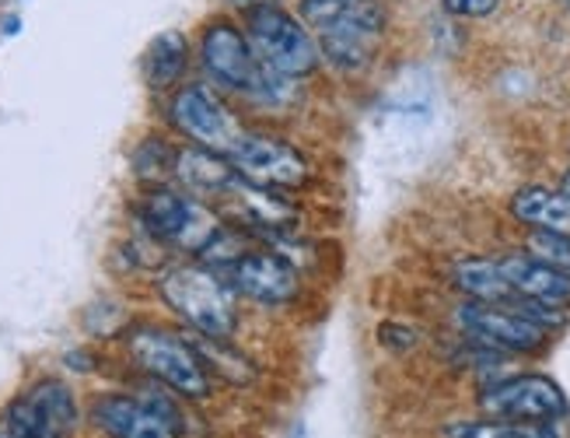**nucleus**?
Returning a JSON list of instances; mask_svg holds the SVG:
<instances>
[{
  "label": "nucleus",
  "instance_id": "obj_5",
  "mask_svg": "<svg viewBox=\"0 0 570 438\" xmlns=\"http://www.w3.org/2000/svg\"><path fill=\"white\" fill-rule=\"evenodd\" d=\"M130 358L140 369L168 386L171 393L183 400H210L214 393V372L207 369V361L200 351L193 348V340L161 330V327H137L127 337Z\"/></svg>",
  "mask_w": 570,
  "mask_h": 438
},
{
  "label": "nucleus",
  "instance_id": "obj_8",
  "mask_svg": "<svg viewBox=\"0 0 570 438\" xmlns=\"http://www.w3.org/2000/svg\"><path fill=\"white\" fill-rule=\"evenodd\" d=\"M91 421L109 438H179L183 418L165 393H106L91 403Z\"/></svg>",
  "mask_w": 570,
  "mask_h": 438
},
{
  "label": "nucleus",
  "instance_id": "obj_18",
  "mask_svg": "<svg viewBox=\"0 0 570 438\" xmlns=\"http://www.w3.org/2000/svg\"><path fill=\"white\" fill-rule=\"evenodd\" d=\"M452 278H455V288L462 291L469 302L508 305V309L518 302V295L511 291L508 278L501 274V263L498 260H483V256L462 260V263H455Z\"/></svg>",
  "mask_w": 570,
  "mask_h": 438
},
{
  "label": "nucleus",
  "instance_id": "obj_12",
  "mask_svg": "<svg viewBox=\"0 0 570 438\" xmlns=\"http://www.w3.org/2000/svg\"><path fill=\"white\" fill-rule=\"evenodd\" d=\"M480 410L504 421H560L567 413V397L550 376H511L483 389Z\"/></svg>",
  "mask_w": 570,
  "mask_h": 438
},
{
  "label": "nucleus",
  "instance_id": "obj_16",
  "mask_svg": "<svg viewBox=\"0 0 570 438\" xmlns=\"http://www.w3.org/2000/svg\"><path fill=\"white\" fill-rule=\"evenodd\" d=\"M238 173L225 155L204 148H179L176 152V179L200 201H217Z\"/></svg>",
  "mask_w": 570,
  "mask_h": 438
},
{
  "label": "nucleus",
  "instance_id": "obj_26",
  "mask_svg": "<svg viewBox=\"0 0 570 438\" xmlns=\"http://www.w3.org/2000/svg\"><path fill=\"white\" fill-rule=\"evenodd\" d=\"M0 438H8V435H4V431H0Z\"/></svg>",
  "mask_w": 570,
  "mask_h": 438
},
{
  "label": "nucleus",
  "instance_id": "obj_10",
  "mask_svg": "<svg viewBox=\"0 0 570 438\" xmlns=\"http://www.w3.org/2000/svg\"><path fill=\"white\" fill-rule=\"evenodd\" d=\"M228 162L242 179L274 189H297L312 176L308 158L291 140L274 134H242L228 152Z\"/></svg>",
  "mask_w": 570,
  "mask_h": 438
},
{
  "label": "nucleus",
  "instance_id": "obj_19",
  "mask_svg": "<svg viewBox=\"0 0 570 438\" xmlns=\"http://www.w3.org/2000/svg\"><path fill=\"white\" fill-rule=\"evenodd\" d=\"M189 60V42L183 32H161L151 46H147V57H144V75L151 88H171L186 70Z\"/></svg>",
  "mask_w": 570,
  "mask_h": 438
},
{
  "label": "nucleus",
  "instance_id": "obj_27",
  "mask_svg": "<svg viewBox=\"0 0 570 438\" xmlns=\"http://www.w3.org/2000/svg\"><path fill=\"white\" fill-rule=\"evenodd\" d=\"M563 4H567V8H570V0H563Z\"/></svg>",
  "mask_w": 570,
  "mask_h": 438
},
{
  "label": "nucleus",
  "instance_id": "obj_13",
  "mask_svg": "<svg viewBox=\"0 0 570 438\" xmlns=\"http://www.w3.org/2000/svg\"><path fill=\"white\" fill-rule=\"evenodd\" d=\"M459 327L480 340L487 348L498 351H514V354H532L547 344V327H539L532 320H525L522 312H514L508 305H487V302H465L455 312Z\"/></svg>",
  "mask_w": 570,
  "mask_h": 438
},
{
  "label": "nucleus",
  "instance_id": "obj_3",
  "mask_svg": "<svg viewBox=\"0 0 570 438\" xmlns=\"http://www.w3.org/2000/svg\"><path fill=\"white\" fill-rule=\"evenodd\" d=\"M158 295L193 333L232 340L238 330L235 291L207 263L171 266L158 278Z\"/></svg>",
  "mask_w": 570,
  "mask_h": 438
},
{
  "label": "nucleus",
  "instance_id": "obj_23",
  "mask_svg": "<svg viewBox=\"0 0 570 438\" xmlns=\"http://www.w3.org/2000/svg\"><path fill=\"white\" fill-rule=\"evenodd\" d=\"M441 4L455 18H487L498 11L501 0H441Z\"/></svg>",
  "mask_w": 570,
  "mask_h": 438
},
{
  "label": "nucleus",
  "instance_id": "obj_1",
  "mask_svg": "<svg viewBox=\"0 0 570 438\" xmlns=\"http://www.w3.org/2000/svg\"><path fill=\"white\" fill-rule=\"evenodd\" d=\"M297 11L318 36V53L340 70H361L385 29L379 0H297Z\"/></svg>",
  "mask_w": 570,
  "mask_h": 438
},
{
  "label": "nucleus",
  "instance_id": "obj_4",
  "mask_svg": "<svg viewBox=\"0 0 570 438\" xmlns=\"http://www.w3.org/2000/svg\"><path fill=\"white\" fill-rule=\"evenodd\" d=\"M242 32L253 42L256 57L284 78H308L322 64L318 39L312 36V29L274 0H263V4L245 11Z\"/></svg>",
  "mask_w": 570,
  "mask_h": 438
},
{
  "label": "nucleus",
  "instance_id": "obj_15",
  "mask_svg": "<svg viewBox=\"0 0 570 438\" xmlns=\"http://www.w3.org/2000/svg\"><path fill=\"white\" fill-rule=\"evenodd\" d=\"M498 263L518 299H529V302L567 312V305H570V278L567 274L553 271V266H547L529 253H514Z\"/></svg>",
  "mask_w": 570,
  "mask_h": 438
},
{
  "label": "nucleus",
  "instance_id": "obj_20",
  "mask_svg": "<svg viewBox=\"0 0 570 438\" xmlns=\"http://www.w3.org/2000/svg\"><path fill=\"white\" fill-rule=\"evenodd\" d=\"M444 438H560L557 421H455L444 428Z\"/></svg>",
  "mask_w": 570,
  "mask_h": 438
},
{
  "label": "nucleus",
  "instance_id": "obj_6",
  "mask_svg": "<svg viewBox=\"0 0 570 438\" xmlns=\"http://www.w3.org/2000/svg\"><path fill=\"white\" fill-rule=\"evenodd\" d=\"M137 214L147 235H155L165 246H176L193 256H204V250L220 235V228H225V217L207 201L193 197L189 189L155 186L151 193H144Z\"/></svg>",
  "mask_w": 570,
  "mask_h": 438
},
{
  "label": "nucleus",
  "instance_id": "obj_24",
  "mask_svg": "<svg viewBox=\"0 0 570 438\" xmlns=\"http://www.w3.org/2000/svg\"><path fill=\"white\" fill-rule=\"evenodd\" d=\"M379 333H382V344H385V348H395V351H406V348L416 344V333L406 330V327H389V323H385Z\"/></svg>",
  "mask_w": 570,
  "mask_h": 438
},
{
  "label": "nucleus",
  "instance_id": "obj_22",
  "mask_svg": "<svg viewBox=\"0 0 570 438\" xmlns=\"http://www.w3.org/2000/svg\"><path fill=\"white\" fill-rule=\"evenodd\" d=\"M134 168L147 179L161 173H176V148H168L161 137H147L134 152Z\"/></svg>",
  "mask_w": 570,
  "mask_h": 438
},
{
  "label": "nucleus",
  "instance_id": "obj_21",
  "mask_svg": "<svg viewBox=\"0 0 570 438\" xmlns=\"http://www.w3.org/2000/svg\"><path fill=\"white\" fill-rule=\"evenodd\" d=\"M529 256L542 260L553 271L570 278V235L563 232H532L529 235Z\"/></svg>",
  "mask_w": 570,
  "mask_h": 438
},
{
  "label": "nucleus",
  "instance_id": "obj_14",
  "mask_svg": "<svg viewBox=\"0 0 570 438\" xmlns=\"http://www.w3.org/2000/svg\"><path fill=\"white\" fill-rule=\"evenodd\" d=\"M214 204H217L214 211L220 217H232V225H238V228L284 232V228H294V222H297L294 204L287 197H281L274 186H259L242 176H235Z\"/></svg>",
  "mask_w": 570,
  "mask_h": 438
},
{
  "label": "nucleus",
  "instance_id": "obj_25",
  "mask_svg": "<svg viewBox=\"0 0 570 438\" xmlns=\"http://www.w3.org/2000/svg\"><path fill=\"white\" fill-rule=\"evenodd\" d=\"M563 197H567V201H570V173H567V176H563Z\"/></svg>",
  "mask_w": 570,
  "mask_h": 438
},
{
  "label": "nucleus",
  "instance_id": "obj_2",
  "mask_svg": "<svg viewBox=\"0 0 570 438\" xmlns=\"http://www.w3.org/2000/svg\"><path fill=\"white\" fill-rule=\"evenodd\" d=\"M200 64L217 88L235 91L242 99L277 106L287 91V78L277 75V70H269L256 57L253 42L245 39V32L238 26H232V21H210L204 29Z\"/></svg>",
  "mask_w": 570,
  "mask_h": 438
},
{
  "label": "nucleus",
  "instance_id": "obj_11",
  "mask_svg": "<svg viewBox=\"0 0 570 438\" xmlns=\"http://www.w3.org/2000/svg\"><path fill=\"white\" fill-rule=\"evenodd\" d=\"M214 271L225 278V284L235 291V295L269 305V309L294 302L297 288H302V278H297L294 263L281 253H266V250H245L235 260H228L225 266H214Z\"/></svg>",
  "mask_w": 570,
  "mask_h": 438
},
{
  "label": "nucleus",
  "instance_id": "obj_7",
  "mask_svg": "<svg viewBox=\"0 0 570 438\" xmlns=\"http://www.w3.org/2000/svg\"><path fill=\"white\" fill-rule=\"evenodd\" d=\"M168 119L186 140H193V148H204L225 158L245 134L238 116L207 85H183L168 103Z\"/></svg>",
  "mask_w": 570,
  "mask_h": 438
},
{
  "label": "nucleus",
  "instance_id": "obj_9",
  "mask_svg": "<svg viewBox=\"0 0 570 438\" xmlns=\"http://www.w3.org/2000/svg\"><path fill=\"white\" fill-rule=\"evenodd\" d=\"M78 428V400L60 379H42L8 403L0 431L8 438H67Z\"/></svg>",
  "mask_w": 570,
  "mask_h": 438
},
{
  "label": "nucleus",
  "instance_id": "obj_17",
  "mask_svg": "<svg viewBox=\"0 0 570 438\" xmlns=\"http://www.w3.org/2000/svg\"><path fill=\"white\" fill-rule=\"evenodd\" d=\"M511 214L532 232H563L570 235V201L563 189L525 186L511 197Z\"/></svg>",
  "mask_w": 570,
  "mask_h": 438
}]
</instances>
